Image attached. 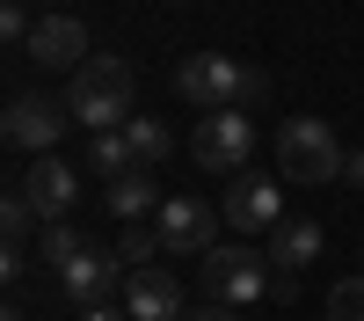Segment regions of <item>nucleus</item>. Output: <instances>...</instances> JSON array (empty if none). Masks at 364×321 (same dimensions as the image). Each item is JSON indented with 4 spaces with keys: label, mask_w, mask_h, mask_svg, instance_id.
Here are the masks:
<instances>
[{
    "label": "nucleus",
    "mask_w": 364,
    "mask_h": 321,
    "mask_svg": "<svg viewBox=\"0 0 364 321\" xmlns=\"http://www.w3.org/2000/svg\"><path fill=\"white\" fill-rule=\"evenodd\" d=\"M80 321H132V314H117V307L102 300V307H80Z\"/></svg>",
    "instance_id": "5701e85b"
},
{
    "label": "nucleus",
    "mask_w": 364,
    "mask_h": 321,
    "mask_svg": "<svg viewBox=\"0 0 364 321\" xmlns=\"http://www.w3.org/2000/svg\"><path fill=\"white\" fill-rule=\"evenodd\" d=\"M132 95H139V73H132V58H117V51L87 58V66L66 80V110H73V125H87V132H124L139 117Z\"/></svg>",
    "instance_id": "f257e3e1"
},
{
    "label": "nucleus",
    "mask_w": 364,
    "mask_h": 321,
    "mask_svg": "<svg viewBox=\"0 0 364 321\" xmlns=\"http://www.w3.org/2000/svg\"><path fill=\"white\" fill-rule=\"evenodd\" d=\"M343 183H350V190H364V146H357V154L343 161Z\"/></svg>",
    "instance_id": "4be33fe9"
},
{
    "label": "nucleus",
    "mask_w": 364,
    "mask_h": 321,
    "mask_svg": "<svg viewBox=\"0 0 364 321\" xmlns=\"http://www.w3.org/2000/svg\"><path fill=\"white\" fill-rule=\"evenodd\" d=\"M0 226H8V248L22 241V233H29V226H37V204H29V197H22V183L8 190V204H0Z\"/></svg>",
    "instance_id": "aec40b11"
},
{
    "label": "nucleus",
    "mask_w": 364,
    "mask_h": 321,
    "mask_svg": "<svg viewBox=\"0 0 364 321\" xmlns=\"http://www.w3.org/2000/svg\"><path fill=\"white\" fill-rule=\"evenodd\" d=\"M66 102H51V95H37V88H29V95H15L8 102V117H0V132H8V146H22L29 161L37 154H58V139H66Z\"/></svg>",
    "instance_id": "423d86ee"
},
{
    "label": "nucleus",
    "mask_w": 364,
    "mask_h": 321,
    "mask_svg": "<svg viewBox=\"0 0 364 321\" xmlns=\"http://www.w3.org/2000/svg\"><path fill=\"white\" fill-rule=\"evenodd\" d=\"M182 321H240V307H211V314H182Z\"/></svg>",
    "instance_id": "b1692460"
},
{
    "label": "nucleus",
    "mask_w": 364,
    "mask_h": 321,
    "mask_svg": "<svg viewBox=\"0 0 364 321\" xmlns=\"http://www.w3.org/2000/svg\"><path fill=\"white\" fill-rule=\"evenodd\" d=\"M22 197L37 204L44 226H58V219L80 204V175H73V161H66V154H37V161H29V175H22Z\"/></svg>",
    "instance_id": "6e6552de"
},
{
    "label": "nucleus",
    "mask_w": 364,
    "mask_h": 321,
    "mask_svg": "<svg viewBox=\"0 0 364 321\" xmlns=\"http://www.w3.org/2000/svg\"><path fill=\"white\" fill-rule=\"evenodd\" d=\"M124 139H132V154H139V168H154V161H168V125H161V117H132V125H124Z\"/></svg>",
    "instance_id": "f3484780"
},
{
    "label": "nucleus",
    "mask_w": 364,
    "mask_h": 321,
    "mask_svg": "<svg viewBox=\"0 0 364 321\" xmlns=\"http://www.w3.org/2000/svg\"><path fill=\"white\" fill-rule=\"evenodd\" d=\"M255 102H269V73L262 66H248V95H240V110H255Z\"/></svg>",
    "instance_id": "412c9836"
},
{
    "label": "nucleus",
    "mask_w": 364,
    "mask_h": 321,
    "mask_svg": "<svg viewBox=\"0 0 364 321\" xmlns=\"http://www.w3.org/2000/svg\"><path fill=\"white\" fill-rule=\"evenodd\" d=\"M350 161V146L336 139V125H321V117H284L277 125V175L284 183H336Z\"/></svg>",
    "instance_id": "f03ea898"
},
{
    "label": "nucleus",
    "mask_w": 364,
    "mask_h": 321,
    "mask_svg": "<svg viewBox=\"0 0 364 321\" xmlns=\"http://www.w3.org/2000/svg\"><path fill=\"white\" fill-rule=\"evenodd\" d=\"M204 292H211V307H255V300H269V292H277V270H269L262 248L226 241V248L204 256Z\"/></svg>",
    "instance_id": "7ed1b4c3"
},
{
    "label": "nucleus",
    "mask_w": 364,
    "mask_h": 321,
    "mask_svg": "<svg viewBox=\"0 0 364 321\" xmlns=\"http://www.w3.org/2000/svg\"><path fill=\"white\" fill-rule=\"evenodd\" d=\"M219 212H226V226L233 233H277L284 226V197H277V183L269 175H233V190L219 197Z\"/></svg>",
    "instance_id": "1a4fd4ad"
},
{
    "label": "nucleus",
    "mask_w": 364,
    "mask_h": 321,
    "mask_svg": "<svg viewBox=\"0 0 364 321\" xmlns=\"http://www.w3.org/2000/svg\"><path fill=\"white\" fill-rule=\"evenodd\" d=\"M154 233H161L168 256H211V248H219V219H211L204 197H161Z\"/></svg>",
    "instance_id": "0eeeda50"
},
{
    "label": "nucleus",
    "mask_w": 364,
    "mask_h": 321,
    "mask_svg": "<svg viewBox=\"0 0 364 321\" xmlns=\"http://www.w3.org/2000/svg\"><path fill=\"white\" fill-rule=\"evenodd\" d=\"M328 321H364V270L357 278H336V292H328Z\"/></svg>",
    "instance_id": "6ab92c4d"
},
{
    "label": "nucleus",
    "mask_w": 364,
    "mask_h": 321,
    "mask_svg": "<svg viewBox=\"0 0 364 321\" xmlns=\"http://www.w3.org/2000/svg\"><path fill=\"white\" fill-rule=\"evenodd\" d=\"M175 95L197 102L204 117H211V110H240V95H248V66L226 58V51H190V58L175 66Z\"/></svg>",
    "instance_id": "20e7f679"
},
{
    "label": "nucleus",
    "mask_w": 364,
    "mask_h": 321,
    "mask_svg": "<svg viewBox=\"0 0 364 321\" xmlns=\"http://www.w3.org/2000/svg\"><path fill=\"white\" fill-rule=\"evenodd\" d=\"M117 256H124L132 270H154V263H146V256H168V248H161V233H154V226L139 219V226H124V233H117Z\"/></svg>",
    "instance_id": "a211bd4d"
},
{
    "label": "nucleus",
    "mask_w": 364,
    "mask_h": 321,
    "mask_svg": "<svg viewBox=\"0 0 364 321\" xmlns=\"http://www.w3.org/2000/svg\"><path fill=\"white\" fill-rule=\"evenodd\" d=\"M102 204H109V219H124V226H139L146 212H161V190H154V175H117V183H102Z\"/></svg>",
    "instance_id": "ddd939ff"
},
{
    "label": "nucleus",
    "mask_w": 364,
    "mask_h": 321,
    "mask_svg": "<svg viewBox=\"0 0 364 321\" xmlns=\"http://www.w3.org/2000/svg\"><path fill=\"white\" fill-rule=\"evenodd\" d=\"M255 154V125H248V110H211L204 125L190 132V161L204 175H240Z\"/></svg>",
    "instance_id": "39448f33"
},
{
    "label": "nucleus",
    "mask_w": 364,
    "mask_h": 321,
    "mask_svg": "<svg viewBox=\"0 0 364 321\" xmlns=\"http://www.w3.org/2000/svg\"><path fill=\"white\" fill-rule=\"evenodd\" d=\"M22 51L37 58L44 73H80V66H87V22H73V15H44L37 29H29Z\"/></svg>",
    "instance_id": "9d476101"
},
{
    "label": "nucleus",
    "mask_w": 364,
    "mask_h": 321,
    "mask_svg": "<svg viewBox=\"0 0 364 321\" xmlns=\"http://www.w3.org/2000/svg\"><path fill=\"white\" fill-rule=\"evenodd\" d=\"M87 168L102 175V183H117V175H139V154L124 132H95V146H87Z\"/></svg>",
    "instance_id": "2eb2a0df"
},
{
    "label": "nucleus",
    "mask_w": 364,
    "mask_h": 321,
    "mask_svg": "<svg viewBox=\"0 0 364 321\" xmlns=\"http://www.w3.org/2000/svg\"><path fill=\"white\" fill-rule=\"evenodd\" d=\"M37 256L51 263V270H66L73 256H87V241H80V226H73V219H58V226H44V233H37Z\"/></svg>",
    "instance_id": "dca6fc26"
},
{
    "label": "nucleus",
    "mask_w": 364,
    "mask_h": 321,
    "mask_svg": "<svg viewBox=\"0 0 364 321\" xmlns=\"http://www.w3.org/2000/svg\"><path fill=\"white\" fill-rule=\"evenodd\" d=\"M117 270H124V256H117V248H87V256H73L66 270H58V292H66L73 307H102L109 285H117Z\"/></svg>",
    "instance_id": "9b49d317"
},
{
    "label": "nucleus",
    "mask_w": 364,
    "mask_h": 321,
    "mask_svg": "<svg viewBox=\"0 0 364 321\" xmlns=\"http://www.w3.org/2000/svg\"><path fill=\"white\" fill-rule=\"evenodd\" d=\"M124 314L132 321H182V285L168 270H132L124 278Z\"/></svg>",
    "instance_id": "f8f14e48"
},
{
    "label": "nucleus",
    "mask_w": 364,
    "mask_h": 321,
    "mask_svg": "<svg viewBox=\"0 0 364 321\" xmlns=\"http://www.w3.org/2000/svg\"><path fill=\"white\" fill-rule=\"evenodd\" d=\"M328 248V233H321V219H284L277 226V248H269V256H277V270L291 278V270H306V263Z\"/></svg>",
    "instance_id": "4468645a"
}]
</instances>
